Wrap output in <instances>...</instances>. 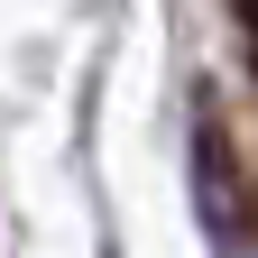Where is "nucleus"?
Instances as JSON below:
<instances>
[{"label": "nucleus", "instance_id": "1", "mask_svg": "<svg viewBox=\"0 0 258 258\" xmlns=\"http://www.w3.org/2000/svg\"><path fill=\"white\" fill-rule=\"evenodd\" d=\"M240 10H249V64H258V0H240Z\"/></svg>", "mask_w": 258, "mask_h": 258}]
</instances>
